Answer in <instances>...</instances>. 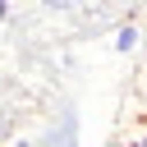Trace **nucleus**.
<instances>
[{
    "mask_svg": "<svg viewBox=\"0 0 147 147\" xmlns=\"http://www.w3.org/2000/svg\"><path fill=\"white\" fill-rule=\"evenodd\" d=\"M138 37H142V32H138L133 23H124V28L115 32V51H133V46H138Z\"/></svg>",
    "mask_w": 147,
    "mask_h": 147,
    "instance_id": "obj_1",
    "label": "nucleus"
},
{
    "mask_svg": "<svg viewBox=\"0 0 147 147\" xmlns=\"http://www.w3.org/2000/svg\"><path fill=\"white\" fill-rule=\"evenodd\" d=\"M5 18H9V0H0V23H5Z\"/></svg>",
    "mask_w": 147,
    "mask_h": 147,
    "instance_id": "obj_2",
    "label": "nucleus"
}]
</instances>
